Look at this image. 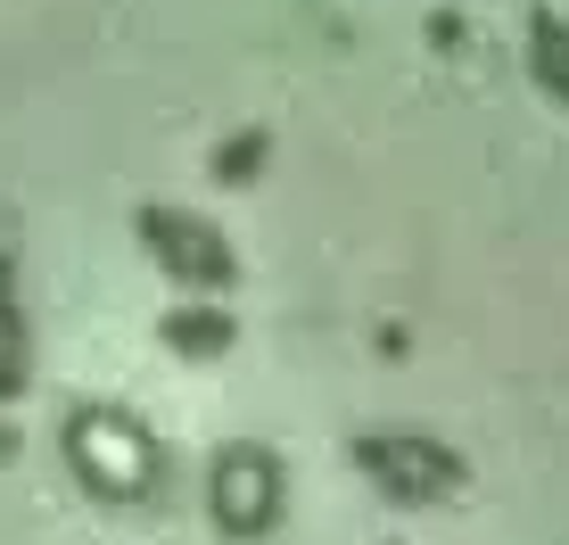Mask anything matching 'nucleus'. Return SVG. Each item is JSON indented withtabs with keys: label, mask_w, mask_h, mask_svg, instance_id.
I'll return each mask as SVG.
<instances>
[{
	"label": "nucleus",
	"mask_w": 569,
	"mask_h": 545,
	"mask_svg": "<svg viewBox=\"0 0 569 545\" xmlns=\"http://www.w3.org/2000/svg\"><path fill=\"white\" fill-rule=\"evenodd\" d=\"M74 463H83L100 488H141L149 479V438L124 414H83L74 422Z\"/></svg>",
	"instance_id": "f257e3e1"
},
{
	"label": "nucleus",
	"mask_w": 569,
	"mask_h": 545,
	"mask_svg": "<svg viewBox=\"0 0 569 545\" xmlns=\"http://www.w3.org/2000/svg\"><path fill=\"white\" fill-rule=\"evenodd\" d=\"M363 463L397 496H446V488H455V455H446V446H421V438H371Z\"/></svg>",
	"instance_id": "f03ea898"
},
{
	"label": "nucleus",
	"mask_w": 569,
	"mask_h": 545,
	"mask_svg": "<svg viewBox=\"0 0 569 545\" xmlns=\"http://www.w3.org/2000/svg\"><path fill=\"white\" fill-rule=\"evenodd\" d=\"M272 463L264 455H223V472H214V513H223V529H264L272 521Z\"/></svg>",
	"instance_id": "7ed1b4c3"
},
{
	"label": "nucleus",
	"mask_w": 569,
	"mask_h": 545,
	"mask_svg": "<svg viewBox=\"0 0 569 545\" xmlns=\"http://www.w3.org/2000/svg\"><path fill=\"white\" fill-rule=\"evenodd\" d=\"M149 240L166 248L173 265H190V281H223V272H231V257H223V248L207 240L199 224H173V216H149Z\"/></svg>",
	"instance_id": "20e7f679"
},
{
	"label": "nucleus",
	"mask_w": 569,
	"mask_h": 545,
	"mask_svg": "<svg viewBox=\"0 0 569 545\" xmlns=\"http://www.w3.org/2000/svg\"><path fill=\"white\" fill-rule=\"evenodd\" d=\"M537 75H545V83H553L561 100H569V26H561L553 9L537 17Z\"/></svg>",
	"instance_id": "39448f33"
}]
</instances>
